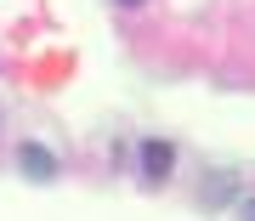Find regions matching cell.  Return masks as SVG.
<instances>
[{"mask_svg": "<svg viewBox=\"0 0 255 221\" xmlns=\"http://www.w3.org/2000/svg\"><path fill=\"white\" fill-rule=\"evenodd\" d=\"M238 221H255V199H244V204H238Z\"/></svg>", "mask_w": 255, "mask_h": 221, "instance_id": "4", "label": "cell"}, {"mask_svg": "<svg viewBox=\"0 0 255 221\" xmlns=\"http://www.w3.org/2000/svg\"><path fill=\"white\" fill-rule=\"evenodd\" d=\"M227 187H238V182H227V176H210V193H204V204H221V199H227Z\"/></svg>", "mask_w": 255, "mask_h": 221, "instance_id": "3", "label": "cell"}, {"mask_svg": "<svg viewBox=\"0 0 255 221\" xmlns=\"http://www.w3.org/2000/svg\"><path fill=\"white\" fill-rule=\"evenodd\" d=\"M17 170L28 176V182L51 187V182H57V170H63V165H57V153H51L46 142H17Z\"/></svg>", "mask_w": 255, "mask_h": 221, "instance_id": "1", "label": "cell"}, {"mask_svg": "<svg viewBox=\"0 0 255 221\" xmlns=\"http://www.w3.org/2000/svg\"><path fill=\"white\" fill-rule=\"evenodd\" d=\"M136 165H142V182H170V170H176V147L164 142V136H147L142 142V153H136Z\"/></svg>", "mask_w": 255, "mask_h": 221, "instance_id": "2", "label": "cell"}, {"mask_svg": "<svg viewBox=\"0 0 255 221\" xmlns=\"http://www.w3.org/2000/svg\"><path fill=\"white\" fill-rule=\"evenodd\" d=\"M114 6H119V11H142L147 0H114Z\"/></svg>", "mask_w": 255, "mask_h": 221, "instance_id": "5", "label": "cell"}]
</instances>
